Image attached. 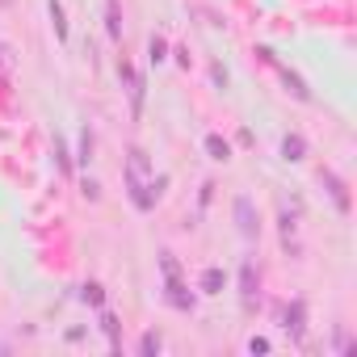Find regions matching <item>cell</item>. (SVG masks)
<instances>
[{
    "label": "cell",
    "instance_id": "obj_1",
    "mask_svg": "<svg viewBox=\"0 0 357 357\" xmlns=\"http://www.w3.org/2000/svg\"><path fill=\"white\" fill-rule=\"evenodd\" d=\"M151 172H155V168H151V155H147L143 147H130V151H126V198H130V202L143 194V185H147Z\"/></svg>",
    "mask_w": 357,
    "mask_h": 357
},
{
    "label": "cell",
    "instance_id": "obj_2",
    "mask_svg": "<svg viewBox=\"0 0 357 357\" xmlns=\"http://www.w3.org/2000/svg\"><path fill=\"white\" fill-rule=\"evenodd\" d=\"M319 185L328 190V198H332V206H336L340 215H349V211H353V198H349V185H344V176H340V172L319 168Z\"/></svg>",
    "mask_w": 357,
    "mask_h": 357
},
{
    "label": "cell",
    "instance_id": "obj_3",
    "mask_svg": "<svg viewBox=\"0 0 357 357\" xmlns=\"http://www.w3.org/2000/svg\"><path fill=\"white\" fill-rule=\"evenodd\" d=\"M231 215H236V227H240V236H244V240H257V236H261V215H257V206H252V198H248V194H240V198H236Z\"/></svg>",
    "mask_w": 357,
    "mask_h": 357
},
{
    "label": "cell",
    "instance_id": "obj_4",
    "mask_svg": "<svg viewBox=\"0 0 357 357\" xmlns=\"http://www.w3.org/2000/svg\"><path fill=\"white\" fill-rule=\"evenodd\" d=\"M118 76H122V89H126V97H130V114L139 118L143 114V93H147V84H143V76L126 63V59H118Z\"/></svg>",
    "mask_w": 357,
    "mask_h": 357
},
{
    "label": "cell",
    "instance_id": "obj_5",
    "mask_svg": "<svg viewBox=\"0 0 357 357\" xmlns=\"http://www.w3.org/2000/svg\"><path fill=\"white\" fill-rule=\"evenodd\" d=\"M164 298H168V307H176V311H194V290L181 282V273H164Z\"/></svg>",
    "mask_w": 357,
    "mask_h": 357
},
{
    "label": "cell",
    "instance_id": "obj_6",
    "mask_svg": "<svg viewBox=\"0 0 357 357\" xmlns=\"http://www.w3.org/2000/svg\"><path fill=\"white\" fill-rule=\"evenodd\" d=\"M282 328H286L294 340H303V332H307V303H303V298H290V303L282 307Z\"/></svg>",
    "mask_w": 357,
    "mask_h": 357
},
{
    "label": "cell",
    "instance_id": "obj_7",
    "mask_svg": "<svg viewBox=\"0 0 357 357\" xmlns=\"http://www.w3.org/2000/svg\"><path fill=\"white\" fill-rule=\"evenodd\" d=\"M164 190H168V172H151L147 185H143V194L135 198V211H151V206L164 198Z\"/></svg>",
    "mask_w": 357,
    "mask_h": 357
},
{
    "label": "cell",
    "instance_id": "obj_8",
    "mask_svg": "<svg viewBox=\"0 0 357 357\" xmlns=\"http://www.w3.org/2000/svg\"><path fill=\"white\" fill-rule=\"evenodd\" d=\"M257 294H261L257 261H244V265H240V303H244V307H252V303H257Z\"/></svg>",
    "mask_w": 357,
    "mask_h": 357
},
{
    "label": "cell",
    "instance_id": "obj_9",
    "mask_svg": "<svg viewBox=\"0 0 357 357\" xmlns=\"http://www.w3.org/2000/svg\"><path fill=\"white\" fill-rule=\"evenodd\" d=\"M273 68H278V76H282V84H286V93H290L294 101H311V89H307V80H303L298 72H290V68H282L278 59H273Z\"/></svg>",
    "mask_w": 357,
    "mask_h": 357
},
{
    "label": "cell",
    "instance_id": "obj_10",
    "mask_svg": "<svg viewBox=\"0 0 357 357\" xmlns=\"http://www.w3.org/2000/svg\"><path fill=\"white\" fill-rule=\"evenodd\" d=\"M97 311H101V315H97V328L109 336V349H122V319H118L109 307H97Z\"/></svg>",
    "mask_w": 357,
    "mask_h": 357
},
{
    "label": "cell",
    "instance_id": "obj_11",
    "mask_svg": "<svg viewBox=\"0 0 357 357\" xmlns=\"http://www.w3.org/2000/svg\"><path fill=\"white\" fill-rule=\"evenodd\" d=\"M282 160H290V164H298V160H307V139H303L298 130H290V135L282 139Z\"/></svg>",
    "mask_w": 357,
    "mask_h": 357
},
{
    "label": "cell",
    "instance_id": "obj_12",
    "mask_svg": "<svg viewBox=\"0 0 357 357\" xmlns=\"http://www.w3.org/2000/svg\"><path fill=\"white\" fill-rule=\"evenodd\" d=\"M223 282H227V273H223L219 265H211V269H202L198 290H202V294H219V290H223Z\"/></svg>",
    "mask_w": 357,
    "mask_h": 357
},
{
    "label": "cell",
    "instance_id": "obj_13",
    "mask_svg": "<svg viewBox=\"0 0 357 357\" xmlns=\"http://www.w3.org/2000/svg\"><path fill=\"white\" fill-rule=\"evenodd\" d=\"M105 34L114 43L122 38V5H118V0H105Z\"/></svg>",
    "mask_w": 357,
    "mask_h": 357
},
{
    "label": "cell",
    "instance_id": "obj_14",
    "mask_svg": "<svg viewBox=\"0 0 357 357\" xmlns=\"http://www.w3.org/2000/svg\"><path fill=\"white\" fill-rule=\"evenodd\" d=\"M47 13H51L55 38H59V43H68V38H72V30H68V13H63V5H59V0H51V5H47Z\"/></svg>",
    "mask_w": 357,
    "mask_h": 357
},
{
    "label": "cell",
    "instance_id": "obj_15",
    "mask_svg": "<svg viewBox=\"0 0 357 357\" xmlns=\"http://www.w3.org/2000/svg\"><path fill=\"white\" fill-rule=\"evenodd\" d=\"M202 147H206V155H211V160H219V164H223V160H231V143H227L223 135H206V143H202Z\"/></svg>",
    "mask_w": 357,
    "mask_h": 357
},
{
    "label": "cell",
    "instance_id": "obj_16",
    "mask_svg": "<svg viewBox=\"0 0 357 357\" xmlns=\"http://www.w3.org/2000/svg\"><path fill=\"white\" fill-rule=\"evenodd\" d=\"M80 303H89V307H105V286H101V282H84V286H80Z\"/></svg>",
    "mask_w": 357,
    "mask_h": 357
},
{
    "label": "cell",
    "instance_id": "obj_17",
    "mask_svg": "<svg viewBox=\"0 0 357 357\" xmlns=\"http://www.w3.org/2000/svg\"><path fill=\"white\" fill-rule=\"evenodd\" d=\"M93 147H97L93 126H80V151H76V160H80V164H89V160H93Z\"/></svg>",
    "mask_w": 357,
    "mask_h": 357
},
{
    "label": "cell",
    "instance_id": "obj_18",
    "mask_svg": "<svg viewBox=\"0 0 357 357\" xmlns=\"http://www.w3.org/2000/svg\"><path fill=\"white\" fill-rule=\"evenodd\" d=\"M55 168H59L63 176H72V151H68L63 135H55Z\"/></svg>",
    "mask_w": 357,
    "mask_h": 357
},
{
    "label": "cell",
    "instance_id": "obj_19",
    "mask_svg": "<svg viewBox=\"0 0 357 357\" xmlns=\"http://www.w3.org/2000/svg\"><path fill=\"white\" fill-rule=\"evenodd\" d=\"M160 349H164V340H160V332H143V336H139V353H143V357H155Z\"/></svg>",
    "mask_w": 357,
    "mask_h": 357
},
{
    "label": "cell",
    "instance_id": "obj_20",
    "mask_svg": "<svg viewBox=\"0 0 357 357\" xmlns=\"http://www.w3.org/2000/svg\"><path fill=\"white\" fill-rule=\"evenodd\" d=\"M147 55H151V63H164V59H168V43H164V34H151Z\"/></svg>",
    "mask_w": 357,
    "mask_h": 357
},
{
    "label": "cell",
    "instance_id": "obj_21",
    "mask_svg": "<svg viewBox=\"0 0 357 357\" xmlns=\"http://www.w3.org/2000/svg\"><path fill=\"white\" fill-rule=\"evenodd\" d=\"M80 194H84L89 202H97V198H101V185L93 181V176H84V181H80Z\"/></svg>",
    "mask_w": 357,
    "mask_h": 357
},
{
    "label": "cell",
    "instance_id": "obj_22",
    "mask_svg": "<svg viewBox=\"0 0 357 357\" xmlns=\"http://www.w3.org/2000/svg\"><path fill=\"white\" fill-rule=\"evenodd\" d=\"M248 353H269V340H265V336H252V340H248Z\"/></svg>",
    "mask_w": 357,
    "mask_h": 357
},
{
    "label": "cell",
    "instance_id": "obj_23",
    "mask_svg": "<svg viewBox=\"0 0 357 357\" xmlns=\"http://www.w3.org/2000/svg\"><path fill=\"white\" fill-rule=\"evenodd\" d=\"M211 76H215V84H219V89H227V72H223V68H219V63H215V68H211Z\"/></svg>",
    "mask_w": 357,
    "mask_h": 357
},
{
    "label": "cell",
    "instance_id": "obj_24",
    "mask_svg": "<svg viewBox=\"0 0 357 357\" xmlns=\"http://www.w3.org/2000/svg\"><path fill=\"white\" fill-rule=\"evenodd\" d=\"M172 55H176V63H181V68H190V47H176Z\"/></svg>",
    "mask_w": 357,
    "mask_h": 357
},
{
    "label": "cell",
    "instance_id": "obj_25",
    "mask_svg": "<svg viewBox=\"0 0 357 357\" xmlns=\"http://www.w3.org/2000/svg\"><path fill=\"white\" fill-rule=\"evenodd\" d=\"M5 68H9V51H5V47H0V72H5Z\"/></svg>",
    "mask_w": 357,
    "mask_h": 357
},
{
    "label": "cell",
    "instance_id": "obj_26",
    "mask_svg": "<svg viewBox=\"0 0 357 357\" xmlns=\"http://www.w3.org/2000/svg\"><path fill=\"white\" fill-rule=\"evenodd\" d=\"M9 5H13V0H0V9H9Z\"/></svg>",
    "mask_w": 357,
    "mask_h": 357
}]
</instances>
